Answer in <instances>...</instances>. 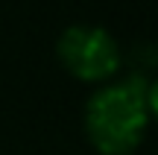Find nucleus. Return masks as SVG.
I'll list each match as a JSON object with an SVG mask.
<instances>
[{
	"label": "nucleus",
	"instance_id": "1",
	"mask_svg": "<svg viewBox=\"0 0 158 155\" xmlns=\"http://www.w3.org/2000/svg\"><path fill=\"white\" fill-rule=\"evenodd\" d=\"M155 103L158 88L143 73L100 85L82 111L88 144L100 155H132L149 132L158 108Z\"/></svg>",
	"mask_w": 158,
	"mask_h": 155
},
{
	"label": "nucleus",
	"instance_id": "2",
	"mask_svg": "<svg viewBox=\"0 0 158 155\" xmlns=\"http://www.w3.org/2000/svg\"><path fill=\"white\" fill-rule=\"evenodd\" d=\"M56 59L73 79L88 85H106L123 62L114 35L91 23H73L59 35Z\"/></svg>",
	"mask_w": 158,
	"mask_h": 155
}]
</instances>
